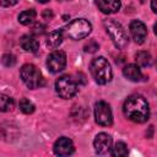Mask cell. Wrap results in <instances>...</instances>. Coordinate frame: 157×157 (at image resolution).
Instances as JSON below:
<instances>
[{
  "label": "cell",
  "instance_id": "6da1fadb",
  "mask_svg": "<svg viewBox=\"0 0 157 157\" xmlns=\"http://www.w3.org/2000/svg\"><path fill=\"white\" fill-rule=\"evenodd\" d=\"M124 115L134 123H145L150 117L147 101L141 94H131L126 98L123 105Z\"/></svg>",
  "mask_w": 157,
  "mask_h": 157
},
{
  "label": "cell",
  "instance_id": "7a4b0ae2",
  "mask_svg": "<svg viewBox=\"0 0 157 157\" xmlns=\"http://www.w3.org/2000/svg\"><path fill=\"white\" fill-rule=\"evenodd\" d=\"M90 71L92 77L94 78V81L99 85H105L112 80L113 72H112V67L110 64L108 63V60L103 56H98L94 58L91 61L90 65Z\"/></svg>",
  "mask_w": 157,
  "mask_h": 157
},
{
  "label": "cell",
  "instance_id": "3957f363",
  "mask_svg": "<svg viewBox=\"0 0 157 157\" xmlns=\"http://www.w3.org/2000/svg\"><path fill=\"white\" fill-rule=\"evenodd\" d=\"M104 28L107 31V33L109 34L112 42L114 43V45L119 49H124L128 47L129 44V37L125 32V29L123 28V26L115 21V20H104L103 22Z\"/></svg>",
  "mask_w": 157,
  "mask_h": 157
},
{
  "label": "cell",
  "instance_id": "277c9868",
  "mask_svg": "<svg viewBox=\"0 0 157 157\" xmlns=\"http://www.w3.org/2000/svg\"><path fill=\"white\" fill-rule=\"evenodd\" d=\"M20 76L23 83L31 90L38 88L44 85V78L40 71L33 64H25L20 70Z\"/></svg>",
  "mask_w": 157,
  "mask_h": 157
},
{
  "label": "cell",
  "instance_id": "5b68a950",
  "mask_svg": "<svg viewBox=\"0 0 157 157\" xmlns=\"http://www.w3.org/2000/svg\"><path fill=\"white\" fill-rule=\"evenodd\" d=\"M65 31H66V34L71 39L78 40V39L86 38L91 33L92 26L85 18H76V20H72L71 22H69Z\"/></svg>",
  "mask_w": 157,
  "mask_h": 157
},
{
  "label": "cell",
  "instance_id": "8992f818",
  "mask_svg": "<svg viewBox=\"0 0 157 157\" xmlns=\"http://www.w3.org/2000/svg\"><path fill=\"white\" fill-rule=\"evenodd\" d=\"M55 90L56 93L65 99L72 98L78 92V85L77 82L69 75H63L55 81Z\"/></svg>",
  "mask_w": 157,
  "mask_h": 157
},
{
  "label": "cell",
  "instance_id": "52a82bcc",
  "mask_svg": "<svg viewBox=\"0 0 157 157\" xmlns=\"http://www.w3.org/2000/svg\"><path fill=\"white\" fill-rule=\"evenodd\" d=\"M94 119L96 123L102 126H110L113 124V113L110 105L104 102L99 101L94 105Z\"/></svg>",
  "mask_w": 157,
  "mask_h": 157
},
{
  "label": "cell",
  "instance_id": "ba28073f",
  "mask_svg": "<svg viewBox=\"0 0 157 157\" xmlns=\"http://www.w3.org/2000/svg\"><path fill=\"white\" fill-rule=\"evenodd\" d=\"M66 66V54L63 50H54L49 54L47 59V67L50 72L56 74L65 69Z\"/></svg>",
  "mask_w": 157,
  "mask_h": 157
},
{
  "label": "cell",
  "instance_id": "9c48e42d",
  "mask_svg": "<svg viewBox=\"0 0 157 157\" xmlns=\"http://www.w3.org/2000/svg\"><path fill=\"white\" fill-rule=\"evenodd\" d=\"M112 142H113V140H112L110 135H108L105 132H101L96 136V139L93 141V146L98 155H105V153H110Z\"/></svg>",
  "mask_w": 157,
  "mask_h": 157
},
{
  "label": "cell",
  "instance_id": "30bf717a",
  "mask_svg": "<svg viewBox=\"0 0 157 157\" xmlns=\"http://www.w3.org/2000/svg\"><path fill=\"white\" fill-rule=\"evenodd\" d=\"M130 33L132 36V39L137 44H142L145 39L147 38V28L144 22L139 20H134L130 23Z\"/></svg>",
  "mask_w": 157,
  "mask_h": 157
},
{
  "label": "cell",
  "instance_id": "8fae6325",
  "mask_svg": "<svg viewBox=\"0 0 157 157\" xmlns=\"http://www.w3.org/2000/svg\"><path fill=\"white\" fill-rule=\"evenodd\" d=\"M54 153L58 155V156H69V155H72L74 151H75V147H74V144L72 141L69 139V137H59L55 144H54Z\"/></svg>",
  "mask_w": 157,
  "mask_h": 157
},
{
  "label": "cell",
  "instance_id": "7c38bea8",
  "mask_svg": "<svg viewBox=\"0 0 157 157\" xmlns=\"http://www.w3.org/2000/svg\"><path fill=\"white\" fill-rule=\"evenodd\" d=\"M96 5L103 13L110 15L115 13L120 9L121 2L120 0H96Z\"/></svg>",
  "mask_w": 157,
  "mask_h": 157
},
{
  "label": "cell",
  "instance_id": "4fadbf2b",
  "mask_svg": "<svg viewBox=\"0 0 157 157\" xmlns=\"http://www.w3.org/2000/svg\"><path fill=\"white\" fill-rule=\"evenodd\" d=\"M123 74H124V76L128 80L134 81V82L141 81V78H142V72L140 70V66L139 65H135V64H128V65H125L124 69H123Z\"/></svg>",
  "mask_w": 157,
  "mask_h": 157
},
{
  "label": "cell",
  "instance_id": "5bb4252c",
  "mask_svg": "<svg viewBox=\"0 0 157 157\" xmlns=\"http://www.w3.org/2000/svg\"><path fill=\"white\" fill-rule=\"evenodd\" d=\"M20 44H21L22 49H25L26 52H31V53H36L38 50V48H39L38 40L34 37L29 36V34L22 36L21 39H20Z\"/></svg>",
  "mask_w": 157,
  "mask_h": 157
},
{
  "label": "cell",
  "instance_id": "9a60e30c",
  "mask_svg": "<svg viewBox=\"0 0 157 157\" xmlns=\"http://www.w3.org/2000/svg\"><path fill=\"white\" fill-rule=\"evenodd\" d=\"M63 38H64V33H63V29H55L53 32H50L47 37V45L52 49H55L58 48L61 42H63Z\"/></svg>",
  "mask_w": 157,
  "mask_h": 157
},
{
  "label": "cell",
  "instance_id": "2e32d148",
  "mask_svg": "<svg viewBox=\"0 0 157 157\" xmlns=\"http://www.w3.org/2000/svg\"><path fill=\"white\" fill-rule=\"evenodd\" d=\"M135 61L139 66L141 67H146V66H150L151 65V61H152V58H151V54L146 50H140L135 54Z\"/></svg>",
  "mask_w": 157,
  "mask_h": 157
},
{
  "label": "cell",
  "instance_id": "e0dca14e",
  "mask_svg": "<svg viewBox=\"0 0 157 157\" xmlns=\"http://www.w3.org/2000/svg\"><path fill=\"white\" fill-rule=\"evenodd\" d=\"M36 16H37V13H36V11H34L33 9L22 11V12L18 15V22H20L21 25H25V26L31 25V23L34 22Z\"/></svg>",
  "mask_w": 157,
  "mask_h": 157
},
{
  "label": "cell",
  "instance_id": "ac0fdd59",
  "mask_svg": "<svg viewBox=\"0 0 157 157\" xmlns=\"http://www.w3.org/2000/svg\"><path fill=\"white\" fill-rule=\"evenodd\" d=\"M110 155L114 156V157H124V156L128 155V146L124 142L119 141V142L115 144L114 147H112Z\"/></svg>",
  "mask_w": 157,
  "mask_h": 157
},
{
  "label": "cell",
  "instance_id": "d6986e66",
  "mask_svg": "<svg viewBox=\"0 0 157 157\" xmlns=\"http://www.w3.org/2000/svg\"><path fill=\"white\" fill-rule=\"evenodd\" d=\"M13 105H15V102L11 97H9L6 94H1V97H0V109H1V112L12 110Z\"/></svg>",
  "mask_w": 157,
  "mask_h": 157
},
{
  "label": "cell",
  "instance_id": "ffe728a7",
  "mask_svg": "<svg viewBox=\"0 0 157 157\" xmlns=\"http://www.w3.org/2000/svg\"><path fill=\"white\" fill-rule=\"evenodd\" d=\"M20 109L25 114H32L34 112V104L27 98H22L20 101Z\"/></svg>",
  "mask_w": 157,
  "mask_h": 157
},
{
  "label": "cell",
  "instance_id": "44dd1931",
  "mask_svg": "<svg viewBox=\"0 0 157 157\" xmlns=\"http://www.w3.org/2000/svg\"><path fill=\"white\" fill-rule=\"evenodd\" d=\"M1 61H2V64L5 65V66H7V67H10V66H13L15 64H16V58L12 55V54H4L2 55V59H1Z\"/></svg>",
  "mask_w": 157,
  "mask_h": 157
},
{
  "label": "cell",
  "instance_id": "7402d4cb",
  "mask_svg": "<svg viewBox=\"0 0 157 157\" xmlns=\"http://www.w3.org/2000/svg\"><path fill=\"white\" fill-rule=\"evenodd\" d=\"M98 48H99V45H98L97 42L90 40V42L85 45V52H87V53H94V52L98 50Z\"/></svg>",
  "mask_w": 157,
  "mask_h": 157
},
{
  "label": "cell",
  "instance_id": "603a6c76",
  "mask_svg": "<svg viewBox=\"0 0 157 157\" xmlns=\"http://www.w3.org/2000/svg\"><path fill=\"white\" fill-rule=\"evenodd\" d=\"M44 29H45V26H44L43 23H36V25L32 27V33L39 36V34H43V33H44Z\"/></svg>",
  "mask_w": 157,
  "mask_h": 157
},
{
  "label": "cell",
  "instance_id": "cb8c5ba5",
  "mask_svg": "<svg viewBox=\"0 0 157 157\" xmlns=\"http://www.w3.org/2000/svg\"><path fill=\"white\" fill-rule=\"evenodd\" d=\"M17 1H18V0H0L1 5L5 6V7H7V6H12V5L17 4Z\"/></svg>",
  "mask_w": 157,
  "mask_h": 157
},
{
  "label": "cell",
  "instance_id": "d4e9b609",
  "mask_svg": "<svg viewBox=\"0 0 157 157\" xmlns=\"http://www.w3.org/2000/svg\"><path fill=\"white\" fill-rule=\"evenodd\" d=\"M52 17H53V12H52V10H45V11L43 12V18L49 20V18H52Z\"/></svg>",
  "mask_w": 157,
  "mask_h": 157
},
{
  "label": "cell",
  "instance_id": "484cf974",
  "mask_svg": "<svg viewBox=\"0 0 157 157\" xmlns=\"http://www.w3.org/2000/svg\"><path fill=\"white\" fill-rule=\"evenodd\" d=\"M151 9L157 15V0H151Z\"/></svg>",
  "mask_w": 157,
  "mask_h": 157
},
{
  "label": "cell",
  "instance_id": "4316f807",
  "mask_svg": "<svg viewBox=\"0 0 157 157\" xmlns=\"http://www.w3.org/2000/svg\"><path fill=\"white\" fill-rule=\"evenodd\" d=\"M38 2H42V4H45V2H48L49 0H37Z\"/></svg>",
  "mask_w": 157,
  "mask_h": 157
},
{
  "label": "cell",
  "instance_id": "83f0119b",
  "mask_svg": "<svg viewBox=\"0 0 157 157\" xmlns=\"http://www.w3.org/2000/svg\"><path fill=\"white\" fill-rule=\"evenodd\" d=\"M155 33H156V36H157V23L155 25Z\"/></svg>",
  "mask_w": 157,
  "mask_h": 157
},
{
  "label": "cell",
  "instance_id": "f1b7e54d",
  "mask_svg": "<svg viewBox=\"0 0 157 157\" xmlns=\"http://www.w3.org/2000/svg\"><path fill=\"white\" fill-rule=\"evenodd\" d=\"M58 1H70V0H58Z\"/></svg>",
  "mask_w": 157,
  "mask_h": 157
},
{
  "label": "cell",
  "instance_id": "f546056e",
  "mask_svg": "<svg viewBox=\"0 0 157 157\" xmlns=\"http://www.w3.org/2000/svg\"><path fill=\"white\" fill-rule=\"evenodd\" d=\"M156 67H157V63H156Z\"/></svg>",
  "mask_w": 157,
  "mask_h": 157
}]
</instances>
